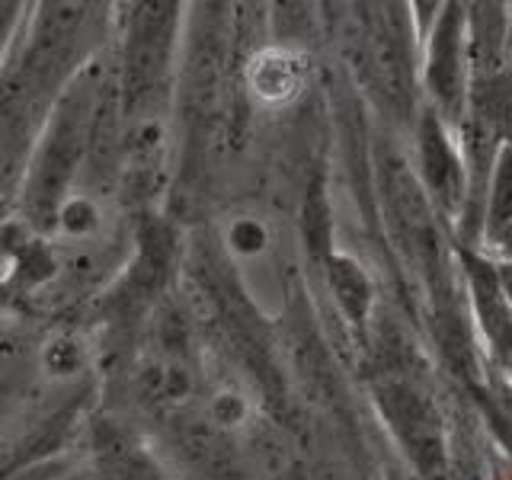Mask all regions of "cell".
Instances as JSON below:
<instances>
[{
	"mask_svg": "<svg viewBox=\"0 0 512 480\" xmlns=\"http://www.w3.org/2000/svg\"><path fill=\"white\" fill-rule=\"evenodd\" d=\"M503 477H506V480H512V474H503Z\"/></svg>",
	"mask_w": 512,
	"mask_h": 480,
	"instance_id": "cell-13",
	"label": "cell"
},
{
	"mask_svg": "<svg viewBox=\"0 0 512 480\" xmlns=\"http://www.w3.org/2000/svg\"><path fill=\"white\" fill-rule=\"evenodd\" d=\"M55 218L61 224V231L71 237H87L100 228V212H96V205L87 196H71L58 208Z\"/></svg>",
	"mask_w": 512,
	"mask_h": 480,
	"instance_id": "cell-9",
	"label": "cell"
},
{
	"mask_svg": "<svg viewBox=\"0 0 512 480\" xmlns=\"http://www.w3.org/2000/svg\"><path fill=\"white\" fill-rule=\"evenodd\" d=\"M244 416H247V404H244V397L234 394V391H218L212 400H208V420L221 429L240 426L244 423Z\"/></svg>",
	"mask_w": 512,
	"mask_h": 480,
	"instance_id": "cell-11",
	"label": "cell"
},
{
	"mask_svg": "<svg viewBox=\"0 0 512 480\" xmlns=\"http://www.w3.org/2000/svg\"><path fill=\"white\" fill-rule=\"evenodd\" d=\"M304 71L308 68H304V58L298 52L272 45L256 52L253 61L247 64V87L263 103H285L301 90Z\"/></svg>",
	"mask_w": 512,
	"mask_h": 480,
	"instance_id": "cell-5",
	"label": "cell"
},
{
	"mask_svg": "<svg viewBox=\"0 0 512 480\" xmlns=\"http://www.w3.org/2000/svg\"><path fill=\"white\" fill-rule=\"evenodd\" d=\"M506 365H509V378H512V359H509V362H506Z\"/></svg>",
	"mask_w": 512,
	"mask_h": 480,
	"instance_id": "cell-12",
	"label": "cell"
},
{
	"mask_svg": "<svg viewBox=\"0 0 512 480\" xmlns=\"http://www.w3.org/2000/svg\"><path fill=\"white\" fill-rule=\"evenodd\" d=\"M228 244L234 253L240 256H256L269 247V234H266V224L256 221V218H237L231 228H228Z\"/></svg>",
	"mask_w": 512,
	"mask_h": 480,
	"instance_id": "cell-10",
	"label": "cell"
},
{
	"mask_svg": "<svg viewBox=\"0 0 512 480\" xmlns=\"http://www.w3.org/2000/svg\"><path fill=\"white\" fill-rule=\"evenodd\" d=\"M420 160L432 208H439V215L445 218H455L464 196H468V189H464L468 173H464V160L455 141L448 138L439 112H426L420 122Z\"/></svg>",
	"mask_w": 512,
	"mask_h": 480,
	"instance_id": "cell-2",
	"label": "cell"
},
{
	"mask_svg": "<svg viewBox=\"0 0 512 480\" xmlns=\"http://www.w3.org/2000/svg\"><path fill=\"white\" fill-rule=\"evenodd\" d=\"M464 7L448 4L442 7L429 39V61H426V84L436 96L442 112L455 116L464 100Z\"/></svg>",
	"mask_w": 512,
	"mask_h": 480,
	"instance_id": "cell-3",
	"label": "cell"
},
{
	"mask_svg": "<svg viewBox=\"0 0 512 480\" xmlns=\"http://www.w3.org/2000/svg\"><path fill=\"white\" fill-rule=\"evenodd\" d=\"M484 228L490 240L503 244L512 231V141H506L496 154L493 176H490V202L484 212Z\"/></svg>",
	"mask_w": 512,
	"mask_h": 480,
	"instance_id": "cell-7",
	"label": "cell"
},
{
	"mask_svg": "<svg viewBox=\"0 0 512 480\" xmlns=\"http://www.w3.org/2000/svg\"><path fill=\"white\" fill-rule=\"evenodd\" d=\"M378 404L404 452L410 455L413 468L426 480H445L448 448L439 410L432 407V400L423 391H416L410 381H388L384 388H378Z\"/></svg>",
	"mask_w": 512,
	"mask_h": 480,
	"instance_id": "cell-1",
	"label": "cell"
},
{
	"mask_svg": "<svg viewBox=\"0 0 512 480\" xmlns=\"http://www.w3.org/2000/svg\"><path fill=\"white\" fill-rule=\"evenodd\" d=\"M327 282H330L333 298L340 304V311L346 314L349 324L365 327L368 314H372L375 285L368 279V272L362 269V263H356L346 253H330L327 256Z\"/></svg>",
	"mask_w": 512,
	"mask_h": 480,
	"instance_id": "cell-6",
	"label": "cell"
},
{
	"mask_svg": "<svg viewBox=\"0 0 512 480\" xmlns=\"http://www.w3.org/2000/svg\"><path fill=\"white\" fill-rule=\"evenodd\" d=\"M42 362L48 368V375H55V378H71L77 375L80 368H84L87 356H84V346H80L77 336L71 333H58L52 336V340L45 343L42 349Z\"/></svg>",
	"mask_w": 512,
	"mask_h": 480,
	"instance_id": "cell-8",
	"label": "cell"
},
{
	"mask_svg": "<svg viewBox=\"0 0 512 480\" xmlns=\"http://www.w3.org/2000/svg\"><path fill=\"white\" fill-rule=\"evenodd\" d=\"M461 263H464V279H468L480 327L490 336L493 349L509 362L512 359V295L506 288L503 272L474 253H461Z\"/></svg>",
	"mask_w": 512,
	"mask_h": 480,
	"instance_id": "cell-4",
	"label": "cell"
}]
</instances>
